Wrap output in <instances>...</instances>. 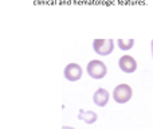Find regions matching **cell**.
Listing matches in <instances>:
<instances>
[{
    "instance_id": "obj_1",
    "label": "cell",
    "mask_w": 153,
    "mask_h": 129,
    "mask_svg": "<svg viewBox=\"0 0 153 129\" xmlns=\"http://www.w3.org/2000/svg\"><path fill=\"white\" fill-rule=\"evenodd\" d=\"M87 75L93 79H102L108 74V67L100 59H91L86 66Z\"/></svg>"
},
{
    "instance_id": "obj_7",
    "label": "cell",
    "mask_w": 153,
    "mask_h": 129,
    "mask_svg": "<svg viewBox=\"0 0 153 129\" xmlns=\"http://www.w3.org/2000/svg\"><path fill=\"white\" fill-rule=\"evenodd\" d=\"M78 119L82 120L83 122H86V124L91 125L98 120V114L94 110H83V109H81L78 112Z\"/></svg>"
},
{
    "instance_id": "obj_2",
    "label": "cell",
    "mask_w": 153,
    "mask_h": 129,
    "mask_svg": "<svg viewBox=\"0 0 153 129\" xmlns=\"http://www.w3.org/2000/svg\"><path fill=\"white\" fill-rule=\"evenodd\" d=\"M113 100L117 104H126L130 101V98L133 97V89L128 84H120L114 87L113 90Z\"/></svg>"
},
{
    "instance_id": "obj_6",
    "label": "cell",
    "mask_w": 153,
    "mask_h": 129,
    "mask_svg": "<svg viewBox=\"0 0 153 129\" xmlns=\"http://www.w3.org/2000/svg\"><path fill=\"white\" fill-rule=\"evenodd\" d=\"M109 100H110V93L106 89H103V87L97 89L94 92V94H93V102L97 106H100V108H103V106L108 105Z\"/></svg>"
},
{
    "instance_id": "obj_4",
    "label": "cell",
    "mask_w": 153,
    "mask_h": 129,
    "mask_svg": "<svg viewBox=\"0 0 153 129\" xmlns=\"http://www.w3.org/2000/svg\"><path fill=\"white\" fill-rule=\"evenodd\" d=\"M63 75L67 81L76 82L82 78V75H83V70H82V67L78 63L73 62V63L66 65V67H65V70H63Z\"/></svg>"
},
{
    "instance_id": "obj_10",
    "label": "cell",
    "mask_w": 153,
    "mask_h": 129,
    "mask_svg": "<svg viewBox=\"0 0 153 129\" xmlns=\"http://www.w3.org/2000/svg\"><path fill=\"white\" fill-rule=\"evenodd\" d=\"M62 129H75V128H73V127H67V125H63V127H62Z\"/></svg>"
},
{
    "instance_id": "obj_8",
    "label": "cell",
    "mask_w": 153,
    "mask_h": 129,
    "mask_svg": "<svg viewBox=\"0 0 153 129\" xmlns=\"http://www.w3.org/2000/svg\"><path fill=\"white\" fill-rule=\"evenodd\" d=\"M116 43L120 50L129 51L130 48H133V46H134V39H117Z\"/></svg>"
},
{
    "instance_id": "obj_9",
    "label": "cell",
    "mask_w": 153,
    "mask_h": 129,
    "mask_svg": "<svg viewBox=\"0 0 153 129\" xmlns=\"http://www.w3.org/2000/svg\"><path fill=\"white\" fill-rule=\"evenodd\" d=\"M151 54H152V59H153V39L151 42Z\"/></svg>"
},
{
    "instance_id": "obj_3",
    "label": "cell",
    "mask_w": 153,
    "mask_h": 129,
    "mask_svg": "<svg viewBox=\"0 0 153 129\" xmlns=\"http://www.w3.org/2000/svg\"><path fill=\"white\" fill-rule=\"evenodd\" d=\"M116 42L113 39H94L93 40V50L97 55L106 57L113 53Z\"/></svg>"
},
{
    "instance_id": "obj_5",
    "label": "cell",
    "mask_w": 153,
    "mask_h": 129,
    "mask_svg": "<svg viewBox=\"0 0 153 129\" xmlns=\"http://www.w3.org/2000/svg\"><path fill=\"white\" fill-rule=\"evenodd\" d=\"M118 67L121 71H124L125 74H133L137 70V61L133 58L132 55H122L118 59Z\"/></svg>"
}]
</instances>
